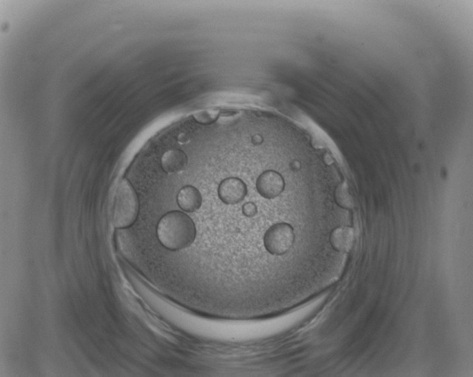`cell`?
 Instances as JSON below:
<instances>
[{"mask_svg":"<svg viewBox=\"0 0 473 377\" xmlns=\"http://www.w3.org/2000/svg\"><path fill=\"white\" fill-rule=\"evenodd\" d=\"M160 243L171 251L182 250L191 247L197 236V228L193 219L184 212H167L159 221L157 229Z\"/></svg>","mask_w":473,"mask_h":377,"instance_id":"obj_1","label":"cell"},{"mask_svg":"<svg viewBox=\"0 0 473 377\" xmlns=\"http://www.w3.org/2000/svg\"><path fill=\"white\" fill-rule=\"evenodd\" d=\"M138 214V201L136 191L128 179H122L114 195L112 224L119 229L129 228L135 223Z\"/></svg>","mask_w":473,"mask_h":377,"instance_id":"obj_2","label":"cell"},{"mask_svg":"<svg viewBox=\"0 0 473 377\" xmlns=\"http://www.w3.org/2000/svg\"><path fill=\"white\" fill-rule=\"evenodd\" d=\"M293 227L287 223H280L268 228L264 236L266 250L274 256L284 255L295 242Z\"/></svg>","mask_w":473,"mask_h":377,"instance_id":"obj_3","label":"cell"},{"mask_svg":"<svg viewBox=\"0 0 473 377\" xmlns=\"http://www.w3.org/2000/svg\"><path fill=\"white\" fill-rule=\"evenodd\" d=\"M256 188L258 193L267 199L278 197L284 188L282 176L274 170H267L257 179Z\"/></svg>","mask_w":473,"mask_h":377,"instance_id":"obj_4","label":"cell"},{"mask_svg":"<svg viewBox=\"0 0 473 377\" xmlns=\"http://www.w3.org/2000/svg\"><path fill=\"white\" fill-rule=\"evenodd\" d=\"M247 195V185L238 178H226L218 187L219 198L226 204H239L245 199Z\"/></svg>","mask_w":473,"mask_h":377,"instance_id":"obj_5","label":"cell"},{"mask_svg":"<svg viewBox=\"0 0 473 377\" xmlns=\"http://www.w3.org/2000/svg\"><path fill=\"white\" fill-rule=\"evenodd\" d=\"M177 203L185 212H193L198 210L202 204V197L198 188L193 186H186L179 191L177 195Z\"/></svg>","mask_w":473,"mask_h":377,"instance_id":"obj_6","label":"cell"},{"mask_svg":"<svg viewBox=\"0 0 473 377\" xmlns=\"http://www.w3.org/2000/svg\"><path fill=\"white\" fill-rule=\"evenodd\" d=\"M332 247L340 252L352 251L354 243V232L348 226L338 227L331 232L330 237Z\"/></svg>","mask_w":473,"mask_h":377,"instance_id":"obj_7","label":"cell"},{"mask_svg":"<svg viewBox=\"0 0 473 377\" xmlns=\"http://www.w3.org/2000/svg\"><path fill=\"white\" fill-rule=\"evenodd\" d=\"M187 157L181 150H169L161 158V167L167 174L178 173L186 167Z\"/></svg>","mask_w":473,"mask_h":377,"instance_id":"obj_8","label":"cell"},{"mask_svg":"<svg viewBox=\"0 0 473 377\" xmlns=\"http://www.w3.org/2000/svg\"><path fill=\"white\" fill-rule=\"evenodd\" d=\"M346 187L340 185L336 191L335 199L341 208L352 209L353 208V201L348 195Z\"/></svg>","mask_w":473,"mask_h":377,"instance_id":"obj_9","label":"cell"},{"mask_svg":"<svg viewBox=\"0 0 473 377\" xmlns=\"http://www.w3.org/2000/svg\"><path fill=\"white\" fill-rule=\"evenodd\" d=\"M243 215L248 217H254L256 215L257 208L256 204L252 202H248L244 204L243 208Z\"/></svg>","mask_w":473,"mask_h":377,"instance_id":"obj_10","label":"cell"}]
</instances>
